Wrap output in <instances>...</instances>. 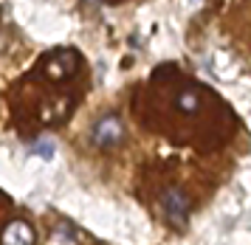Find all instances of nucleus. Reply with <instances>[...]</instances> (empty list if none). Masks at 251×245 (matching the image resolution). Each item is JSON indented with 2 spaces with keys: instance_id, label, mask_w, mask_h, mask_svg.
<instances>
[{
  "instance_id": "1",
  "label": "nucleus",
  "mask_w": 251,
  "mask_h": 245,
  "mask_svg": "<svg viewBox=\"0 0 251 245\" xmlns=\"http://www.w3.org/2000/svg\"><path fill=\"white\" fill-rule=\"evenodd\" d=\"M76 68H79V54L76 51H68V48H59L54 54L46 56V62H43V71H46L48 79H54V82H65L76 74Z\"/></svg>"
},
{
  "instance_id": "2",
  "label": "nucleus",
  "mask_w": 251,
  "mask_h": 245,
  "mask_svg": "<svg viewBox=\"0 0 251 245\" xmlns=\"http://www.w3.org/2000/svg\"><path fill=\"white\" fill-rule=\"evenodd\" d=\"M93 144L96 147H102V149H110V147H116L122 138H125V127H122V119L119 116H102L99 122L93 124Z\"/></svg>"
},
{
  "instance_id": "3",
  "label": "nucleus",
  "mask_w": 251,
  "mask_h": 245,
  "mask_svg": "<svg viewBox=\"0 0 251 245\" xmlns=\"http://www.w3.org/2000/svg\"><path fill=\"white\" fill-rule=\"evenodd\" d=\"M161 206H164L167 220H170L175 228H183V225H186V217H189L192 203H189V197H186L181 189H167L161 195Z\"/></svg>"
},
{
  "instance_id": "4",
  "label": "nucleus",
  "mask_w": 251,
  "mask_h": 245,
  "mask_svg": "<svg viewBox=\"0 0 251 245\" xmlns=\"http://www.w3.org/2000/svg\"><path fill=\"white\" fill-rule=\"evenodd\" d=\"M0 243L3 245H34L37 234H34V228L25 223V220H12V223L3 228Z\"/></svg>"
},
{
  "instance_id": "5",
  "label": "nucleus",
  "mask_w": 251,
  "mask_h": 245,
  "mask_svg": "<svg viewBox=\"0 0 251 245\" xmlns=\"http://www.w3.org/2000/svg\"><path fill=\"white\" fill-rule=\"evenodd\" d=\"M175 104H178L181 113H198L201 110V90L195 85H183L178 90V96H175Z\"/></svg>"
}]
</instances>
